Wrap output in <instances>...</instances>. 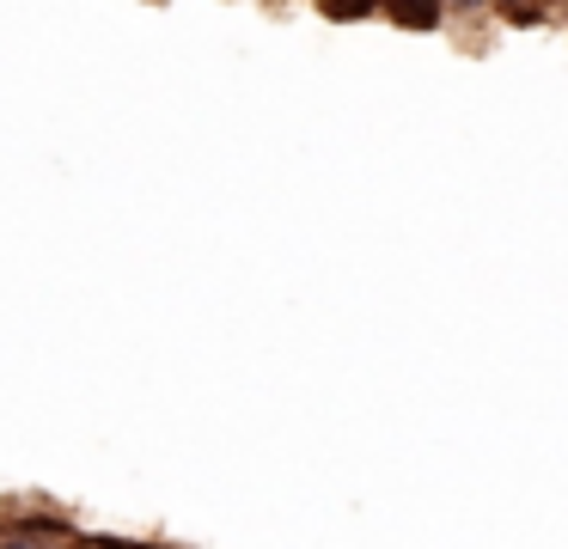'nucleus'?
Here are the masks:
<instances>
[{"label": "nucleus", "instance_id": "obj_3", "mask_svg": "<svg viewBox=\"0 0 568 549\" xmlns=\"http://www.w3.org/2000/svg\"><path fill=\"white\" fill-rule=\"evenodd\" d=\"M489 12H495L501 24H544L550 0H489Z\"/></svg>", "mask_w": 568, "mask_h": 549}, {"label": "nucleus", "instance_id": "obj_2", "mask_svg": "<svg viewBox=\"0 0 568 549\" xmlns=\"http://www.w3.org/2000/svg\"><path fill=\"white\" fill-rule=\"evenodd\" d=\"M318 12L331 24H361V19H373V12H385V0H318Z\"/></svg>", "mask_w": 568, "mask_h": 549}, {"label": "nucleus", "instance_id": "obj_4", "mask_svg": "<svg viewBox=\"0 0 568 549\" xmlns=\"http://www.w3.org/2000/svg\"><path fill=\"white\" fill-rule=\"evenodd\" d=\"M0 549H50V537H38L26 519H7L0 525Z\"/></svg>", "mask_w": 568, "mask_h": 549}, {"label": "nucleus", "instance_id": "obj_5", "mask_svg": "<svg viewBox=\"0 0 568 549\" xmlns=\"http://www.w3.org/2000/svg\"><path fill=\"white\" fill-rule=\"evenodd\" d=\"M453 12H489V0H446Z\"/></svg>", "mask_w": 568, "mask_h": 549}, {"label": "nucleus", "instance_id": "obj_1", "mask_svg": "<svg viewBox=\"0 0 568 549\" xmlns=\"http://www.w3.org/2000/svg\"><path fill=\"white\" fill-rule=\"evenodd\" d=\"M385 19L404 24V31H440L446 0H385Z\"/></svg>", "mask_w": 568, "mask_h": 549}]
</instances>
